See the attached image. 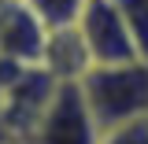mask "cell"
<instances>
[{
	"instance_id": "cell-1",
	"label": "cell",
	"mask_w": 148,
	"mask_h": 144,
	"mask_svg": "<svg viewBox=\"0 0 148 144\" xmlns=\"http://www.w3.org/2000/svg\"><path fill=\"white\" fill-rule=\"evenodd\" d=\"M78 89L100 133L148 118V59L89 67L78 78Z\"/></svg>"
},
{
	"instance_id": "cell-3",
	"label": "cell",
	"mask_w": 148,
	"mask_h": 144,
	"mask_svg": "<svg viewBox=\"0 0 148 144\" xmlns=\"http://www.w3.org/2000/svg\"><path fill=\"white\" fill-rule=\"evenodd\" d=\"M59 85L63 81H56L41 63L26 67L8 89L0 92V126H4V133L11 141L26 144V137L34 133V126L41 122V115L48 111V104H52V96H56Z\"/></svg>"
},
{
	"instance_id": "cell-4",
	"label": "cell",
	"mask_w": 148,
	"mask_h": 144,
	"mask_svg": "<svg viewBox=\"0 0 148 144\" xmlns=\"http://www.w3.org/2000/svg\"><path fill=\"white\" fill-rule=\"evenodd\" d=\"M26 144H100V126L92 122L78 81H63L56 89L48 111L41 115Z\"/></svg>"
},
{
	"instance_id": "cell-6",
	"label": "cell",
	"mask_w": 148,
	"mask_h": 144,
	"mask_svg": "<svg viewBox=\"0 0 148 144\" xmlns=\"http://www.w3.org/2000/svg\"><path fill=\"white\" fill-rule=\"evenodd\" d=\"M22 4H26V8H30V11H34L48 30L78 22L82 8H85V0H22Z\"/></svg>"
},
{
	"instance_id": "cell-5",
	"label": "cell",
	"mask_w": 148,
	"mask_h": 144,
	"mask_svg": "<svg viewBox=\"0 0 148 144\" xmlns=\"http://www.w3.org/2000/svg\"><path fill=\"white\" fill-rule=\"evenodd\" d=\"M41 67L52 74L56 81H78L82 74L89 70V52H85V41L78 33V26H56L45 37V52H41Z\"/></svg>"
},
{
	"instance_id": "cell-9",
	"label": "cell",
	"mask_w": 148,
	"mask_h": 144,
	"mask_svg": "<svg viewBox=\"0 0 148 144\" xmlns=\"http://www.w3.org/2000/svg\"><path fill=\"white\" fill-rule=\"evenodd\" d=\"M4 144H22V141H4Z\"/></svg>"
},
{
	"instance_id": "cell-8",
	"label": "cell",
	"mask_w": 148,
	"mask_h": 144,
	"mask_svg": "<svg viewBox=\"0 0 148 144\" xmlns=\"http://www.w3.org/2000/svg\"><path fill=\"white\" fill-rule=\"evenodd\" d=\"M100 144H148V118L126 122V126H115L100 133Z\"/></svg>"
},
{
	"instance_id": "cell-7",
	"label": "cell",
	"mask_w": 148,
	"mask_h": 144,
	"mask_svg": "<svg viewBox=\"0 0 148 144\" xmlns=\"http://www.w3.org/2000/svg\"><path fill=\"white\" fill-rule=\"evenodd\" d=\"M115 4H119V11L130 22V33L137 41L141 59H148V0H115Z\"/></svg>"
},
{
	"instance_id": "cell-2",
	"label": "cell",
	"mask_w": 148,
	"mask_h": 144,
	"mask_svg": "<svg viewBox=\"0 0 148 144\" xmlns=\"http://www.w3.org/2000/svg\"><path fill=\"white\" fill-rule=\"evenodd\" d=\"M74 26H78V33L85 41V52H89L92 67L141 59L137 41L130 33V22L119 11L115 0H85V8H82V15H78Z\"/></svg>"
}]
</instances>
